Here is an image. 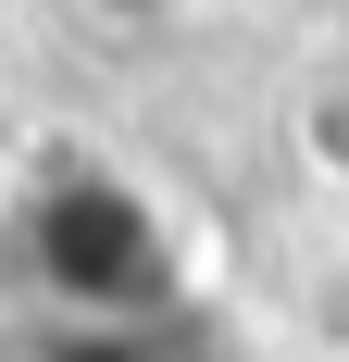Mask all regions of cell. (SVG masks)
<instances>
[{
    "label": "cell",
    "instance_id": "1",
    "mask_svg": "<svg viewBox=\"0 0 349 362\" xmlns=\"http://www.w3.org/2000/svg\"><path fill=\"white\" fill-rule=\"evenodd\" d=\"M112 25H174V13H187V0H100Z\"/></svg>",
    "mask_w": 349,
    "mask_h": 362
},
{
    "label": "cell",
    "instance_id": "2",
    "mask_svg": "<svg viewBox=\"0 0 349 362\" xmlns=\"http://www.w3.org/2000/svg\"><path fill=\"white\" fill-rule=\"evenodd\" d=\"M312 362H349V337H337V350H312Z\"/></svg>",
    "mask_w": 349,
    "mask_h": 362
}]
</instances>
